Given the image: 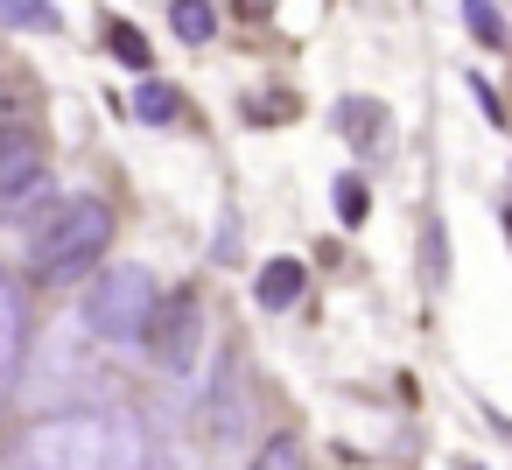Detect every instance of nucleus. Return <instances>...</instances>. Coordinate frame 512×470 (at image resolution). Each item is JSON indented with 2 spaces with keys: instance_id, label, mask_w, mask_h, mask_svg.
<instances>
[{
  "instance_id": "nucleus-16",
  "label": "nucleus",
  "mask_w": 512,
  "mask_h": 470,
  "mask_svg": "<svg viewBox=\"0 0 512 470\" xmlns=\"http://www.w3.org/2000/svg\"><path fill=\"white\" fill-rule=\"evenodd\" d=\"M442 267H449V260H442V225H428V274L442 281Z\"/></svg>"
},
{
  "instance_id": "nucleus-11",
  "label": "nucleus",
  "mask_w": 512,
  "mask_h": 470,
  "mask_svg": "<svg viewBox=\"0 0 512 470\" xmlns=\"http://www.w3.org/2000/svg\"><path fill=\"white\" fill-rule=\"evenodd\" d=\"M463 22H470V36H477L484 50H498V43H505V15H498V0H463Z\"/></svg>"
},
{
  "instance_id": "nucleus-1",
  "label": "nucleus",
  "mask_w": 512,
  "mask_h": 470,
  "mask_svg": "<svg viewBox=\"0 0 512 470\" xmlns=\"http://www.w3.org/2000/svg\"><path fill=\"white\" fill-rule=\"evenodd\" d=\"M162 316V288L148 267H106L85 295V330L106 344H141Z\"/></svg>"
},
{
  "instance_id": "nucleus-7",
  "label": "nucleus",
  "mask_w": 512,
  "mask_h": 470,
  "mask_svg": "<svg viewBox=\"0 0 512 470\" xmlns=\"http://www.w3.org/2000/svg\"><path fill=\"white\" fill-rule=\"evenodd\" d=\"M337 127H344V134H351V148H365V155L386 141V113H379L372 99H344V106H337Z\"/></svg>"
},
{
  "instance_id": "nucleus-8",
  "label": "nucleus",
  "mask_w": 512,
  "mask_h": 470,
  "mask_svg": "<svg viewBox=\"0 0 512 470\" xmlns=\"http://www.w3.org/2000/svg\"><path fill=\"white\" fill-rule=\"evenodd\" d=\"M169 29H176L183 43H211L218 8H211V0H169Z\"/></svg>"
},
{
  "instance_id": "nucleus-14",
  "label": "nucleus",
  "mask_w": 512,
  "mask_h": 470,
  "mask_svg": "<svg viewBox=\"0 0 512 470\" xmlns=\"http://www.w3.org/2000/svg\"><path fill=\"white\" fill-rule=\"evenodd\" d=\"M253 470H309V463H302V442H295V435H274V442L253 456Z\"/></svg>"
},
{
  "instance_id": "nucleus-2",
  "label": "nucleus",
  "mask_w": 512,
  "mask_h": 470,
  "mask_svg": "<svg viewBox=\"0 0 512 470\" xmlns=\"http://www.w3.org/2000/svg\"><path fill=\"white\" fill-rule=\"evenodd\" d=\"M106 239H113V211H106L99 197H71V204L36 232V253H29V260H36L43 281H71V274L99 267Z\"/></svg>"
},
{
  "instance_id": "nucleus-6",
  "label": "nucleus",
  "mask_w": 512,
  "mask_h": 470,
  "mask_svg": "<svg viewBox=\"0 0 512 470\" xmlns=\"http://www.w3.org/2000/svg\"><path fill=\"white\" fill-rule=\"evenodd\" d=\"M302 288H309L302 260H267V267H260V281H253L260 309H295V302H302Z\"/></svg>"
},
{
  "instance_id": "nucleus-12",
  "label": "nucleus",
  "mask_w": 512,
  "mask_h": 470,
  "mask_svg": "<svg viewBox=\"0 0 512 470\" xmlns=\"http://www.w3.org/2000/svg\"><path fill=\"white\" fill-rule=\"evenodd\" d=\"M106 50H113L120 64H134V71H148V43H141V29H134V22H120V15L106 22Z\"/></svg>"
},
{
  "instance_id": "nucleus-3",
  "label": "nucleus",
  "mask_w": 512,
  "mask_h": 470,
  "mask_svg": "<svg viewBox=\"0 0 512 470\" xmlns=\"http://www.w3.org/2000/svg\"><path fill=\"white\" fill-rule=\"evenodd\" d=\"M134 463H141V442L120 421H71L29 442V470H134Z\"/></svg>"
},
{
  "instance_id": "nucleus-9",
  "label": "nucleus",
  "mask_w": 512,
  "mask_h": 470,
  "mask_svg": "<svg viewBox=\"0 0 512 470\" xmlns=\"http://www.w3.org/2000/svg\"><path fill=\"white\" fill-rule=\"evenodd\" d=\"M57 22H64V15L50 8V0H0V29H29V36L43 29V36H50Z\"/></svg>"
},
{
  "instance_id": "nucleus-13",
  "label": "nucleus",
  "mask_w": 512,
  "mask_h": 470,
  "mask_svg": "<svg viewBox=\"0 0 512 470\" xmlns=\"http://www.w3.org/2000/svg\"><path fill=\"white\" fill-rule=\"evenodd\" d=\"M330 197H337V218H344V225H365L372 197H365V183H358V176H337V190H330Z\"/></svg>"
},
{
  "instance_id": "nucleus-5",
  "label": "nucleus",
  "mask_w": 512,
  "mask_h": 470,
  "mask_svg": "<svg viewBox=\"0 0 512 470\" xmlns=\"http://www.w3.org/2000/svg\"><path fill=\"white\" fill-rule=\"evenodd\" d=\"M36 176H43V141L29 127H0V204L29 197Z\"/></svg>"
},
{
  "instance_id": "nucleus-10",
  "label": "nucleus",
  "mask_w": 512,
  "mask_h": 470,
  "mask_svg": "<svg viewBox=\"0 0 512 470\" xmlns=\"http://www.w3.org/2000/svg\"><path fill=\"white\" fill-rule=\"evenodd\" d=\"M15 351H22V302H15L8 281H0V379L15 372Z\"/></svg>"
},
{
  "instance_id": "nucleus-4",
  "label": "nucleus",
  "mask_w": 512,
  "mask_h": 470,
  "mask_svg": "<svg viewBox=\"0 0 512 470\" xmlns=\"http://www.w3.org/2000/svg\"><path fill=\"white\" fill-rule=\"evenodd\" d=\"M148 344H155V365H162L169 379H190V372L204 365V302H197V295L162 302V316H155Z\"/></svg>"
},
{
  "instance_id": "nucleus-15",
  "label": "nucleus",
  "mask_w": 512,
  "mask_h": 470,
  "mask_svg": "<svg viewBox=\"0 0 512 470\" xmlns=\"http://www.w3.org/2000/svg\"><path fill=\"white\" fill-rule=\"evenodd\" d=\"M134 113H141V120H169V113H176V92H169L162 78H148V85L134 92Z\"/></svg>"
}]
</instances>
